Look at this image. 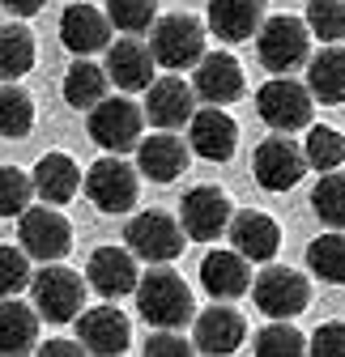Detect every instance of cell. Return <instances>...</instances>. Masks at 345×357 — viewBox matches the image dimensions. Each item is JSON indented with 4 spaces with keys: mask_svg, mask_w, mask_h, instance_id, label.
Wrapping results in <instances>:
<instances>
[{
    "mask_svg": "<svg viewBox=\"0 0 345 357\" xmlns=\"http://www.w3.org/2000/svg\"><path fill=\"white\" fill-rule=\"evenodd\" d=\"M251 349L260 353V357H298V353L307 349V336L298 332L294 324H286V319H273L269 328H260V332H256Z\"/></svg>",
    "mask_w": 345,
    "mask_h": 357,
    "instance_id": "34",
    "label": "cell"
},
{
    "mask_svg": "<svg viewBox=\"0 0 345 357\" xmlns=\"http://www.w3.org/2000/svg\"><path fill=\"white\" fill-rule=\"evenodd\" d=\"M230 217H235L230 196H226L222 188H213V183L192 188V192L184 196V204H179V221H184L188 238H196V243H213L218 234H226Z\"/></svg>",
    "mask_w": 345,
    "mask_h": 357,
    "instance_id": "12",
    "label": "cell"
},
{
    "mask_svg": "<svg viewBox=\"0 0 345 357\" xmlns=\"http://www.w3.org/2000/svg\"><path fill=\"white\" fill-rule=\"evenodd\" d=\"M30 281L34 273L26 247H0V298H17L22 289H30Z\"/></svg>",
    "mask_w": 345,
    "mask_h": 357,
    "instance_id": "38",
    "label": "cell"
},
{
    "mask_svg": "<svg viewBox=\"0 0 345 357\" xmlns=\"http://www.w3.org/2000/svg\"><path fill=\"white\" fill-rule=\"evenodd\" d=\"M107 17L124 34H145L158 22V0H107Z\"/></svg>",
    "mask_w": 345,
    "mask_h": 357,
    "instance_id": "35",
    "label": "cell"
},
{
    "mask_svg": "<svg viewBox=\"0 0 345 357\" xmlns=\"http://www.w3.org/2000/svg\"><path fill=\"white\" fill-rule=\"evenodd\" d=\"M81 340H43L38 344V353H47V357H56V353H73V357H81Z\"/></svg>",
    "mask_w": 345,
    "mask_h": 357,
    "instance_id": "42",
    "label": "cell"
},
{
    "mask_svg": "<svg viewBox=\"0 0 345 357\" xmlns=\"http://www.w3.org/2000/svg\"><path fill=\"white\" fill-rule=\"evenodd\" d=\"M85 281H90V289L103 294L107 302L137 294V281H141L137 255L128 251V247H98L90 255V264H85Z\"/></svg>",
    "mask_w": 345,
    "mask_h": 357,
    "instance_id": "15",
    "label": "cell"
},
{
    "mask_svg": "<svg viewBox=\"0 0 345 357\" xmlns=\"http://www.w3.org/2000/svg\"><path fill=\"white\" fill-rule=\"evenodd\" d=\"M311 208L328 230H345V174L341 170H324V178L311 192Z\"/></svg>",
    "mask_w": 345,
    "mask_h": 357,
    "instance_id": "32",
    "label": "cell"
},
{
    "mask_svg": "<svg viewBox=\"0 0 345 357\" xmlns=\"http://www.w3.org/2000/svg\"><path fill=\"white\" fill-rule=\"evenodd\" d=\"M34 200V178L17 166H0V217H22Z\"/></svg>",
    "mask_w": 345,
    "mask_h": 357,
    "instance_id": "36",
    "label": "cell"
},
{
    "mask_svg": "<svg viewBox=\"0 0 345 357\" xmlns=\"http://www.w3.org/2000/svg\"><path fill=\"white\" fill-rule=\"evenodd\" d=\"M192 162V145H184L175 132H154L137 145V170L149 178V183H175V178L188 170Z\"/></svg>",
    "mask_w": 345,
    "mask_h": 357,
    "instance_id": "20",
    "label": "cell"
},
{
    "mask_svg": "<svg viewBox=\"0 0 345 357\" xmlns=\"http://www.w3.org/2000/svg\"><path fill=\"white\" fill-rule=\"evenodd\" d=\"M307 89H311V98L324 102V107L345 102V47L328 43L324 52H316L307 60Z\"/></svg>",
    "mask_w": 345,
    "mask_h": 357,
    "instance_id": "27",
    "label": "cell"
},
{
    "mask_svg": "<svg viewBox=\"0 0 345 357\" xmlns=\"http://www.w3.org/2000/svg\"><path fill=\"white\" fill-rule=\"evenodd\" d=\"M256 52H260V64L273 77H286L311 60V30L303 17H290V13L265 17V26L256 30Z\"/></svg>",
    "mask_w": 345,
    "mask_h": 357,
    "instance_id": "2",
    "label": "cell"
},
{
    "mask_svg": "<svg viewBox=\"0 0 345 357\" xmlns=\"http://www.w3.org/2000/svg\"><path fill=\"white\" fill-rule=\"evenodd\" d=\"M81 188H85V196H90V204L98 213H128L141 196V170L128 166L119 153H111V158H103L85 170Z\"/></svg>",
    "mask_w": 345,
    "mask_h": 357,
    "instance_id": "6",
    "label": "cell"
},
{
    "mask_svg": "<svg viewBox=\"0 0 345 357\" xmlns=\"http://www.w3.org/2000/svg\"><path fill=\"white\" fill-rule=\"evenodd\" d=\"M85 128H90V141L107 153H128L141 145V128H145V111L133 102V98H103L90 119H85Z\"/></svg>",
    "mask_w": 345,
    "mask_h": 357,
    "instance_id": "10",
    "label": "cell"
},
{
    "mask_svg": "<svg viewBox=\"0 0 345 357\" xmlns=\"http://www.w3.org/2000/svg\"><path fill=\"white\" fill-rule=\"evenodd\" d=\"M307 268L328 285H345V234L328 230V234L311 238L307 243Z\"/></svg>",
    "mask_w": 345,
    "mask_h": 357,
    "instance_id": "30",
    "label": "cell"
},
{
    "mask_svg": "<svg viewBox=\"0 0 345 357\" xmlns=\"http://www.w3.org/2000/svg\"><path fill=\"white\" fill-rule=\"evenodd\" d=\"M38 306L17 302V298H0V353L22 357L38 344Z\"/></svg>",
    "mask_w": 345,
    "mask_h": 357,
    "instance_id": "26",
    "label": "cell"
},
{
    "mask_svg": "<svg viewBox=\"0 0 345 357\" xmlns=\"http://www.w3.org/2000/svg\"><path fill=\"white\" fill-rule=\"evenodd\" d=\"M137 310L154 328H184L196 315V302H192L188 281L175 273V268L158 264L137 281Z\"/></svg>",
    "mask_w": 345,
    "mask_h": 357,
    "instance_id": "1",
    "label": "cell"
},
{
    "mask_svg": "<svg viewBox=\"0 0 345 357\" xmlns=\"http://www.w3.org/2000/svg\"><path fill=\"white\" fill-rule=\"evenodd\" d=\"M107 77L119 85V89H128V94H137V89H149L154 85V68H158V60H154V52H149V43H141L137 34H124L119 43H111L107 47Z\"/></svg>",
    "mask_w": 345,
    "mask_h": 357,
    "instance_id": "18",
    "label": "cell"
},
{
    "mask_svg": "<svg viewBox=\"0 0 345 357\" xmlns=\"http://www.w3.org/2000/svg\"><path fill=\"white\" fill-rule=\"evenodd\" d=\"M77 340L98 357H115V353H124L133 344V332H128L124 310H115L107 302V306H90V310L77 315Z\"/></svg>",
    "mask_w": 345,
    "mask_h": 357,
    "instance_id": "21",
    "label": "cell"
},
{
    "mask_svg": "<svg viewBox=\"0 0 345 357\" xmlns=\"http://www.w3.org/2000/svg\"><path fill=\"white\" fill-rule=\"evenodd\" d=\"M107 68L103 64H90L85 56H77V64H68L64 73V102L73 111H94L103 98H107Z\"/></svg>",
    "mask_w": 345,
    "mask_h": 357,
    "instance_id": "28",
    "label": "cell"
},
{
    "mask_svg": "<svg viewBox=\"0 0 345 357\" xmlns=\"http://www.w3.org/2000/svg\"><path fill=\"white\" fill-rule=\"evenodd\" d=\"M60 43L73 56H90L111 47V17L85 0H68V9L60 13Z\"/></svg>",
    "mask_w": 345,
    "mask_h": 357,
    "instance_id": "16",
    "label": "cell"
},
{
    "mask_svg": "<svg viewBox=\"0 0 345 357\" xmlns=\"http://www.w3.org/2000/svg\"><path fill=\"white\" fill-rule=\"evenodd\" d=\"M30 128H34V102L22 85L5 81L0 85V137H9V141H22L30 137Z\"/></svg>",
    "mask_w": 345,
    "mask_h": 357,
    "instance_id": "31",
    "label": "cell"
},
{
    "mask_svg": "<svg viewBox=\"0 0 345 357\" xmlns=\"http://www.w3.org/2000/svg\"><path fill=\"white\" fill-rule=\"evenodd\" d=\"M0 5H5L13 17H34V13H43L47 0H0Z\"/></svg>",
    "mask_w": 345,
    "mask_h": 357,
    "instance_id": "41",
    "label": "cell"
},
{
    "mask_svg": "<svg viewBox=\"0 0 345 357\" xmlns=\"http://www.w3.org/2000/svg\"><path fill=\"white\" fill-rule=\"evenodd\" d=\"M188 340L179 336V328H158L149 340H145V353L149 357H188Z\"/></svg>",
    "mask_w": 345,
    "mask_h": 357,
    "instance_id": "39",
    "label": "cell"
},
{
    "mask_svg": "<svg viewBox=\"0 0 345 357\" xmlns=\"http://www.w3.org/2000/svg\"><path fill=\"white\" fill-rule=\"evenodd\" d=\"M124 243H128V251H133L137 259H145V264H170V259L184 255L188 230H184V221H175L170 213L145 208V213H137L133 221H128Z\"/></svg>",
    "mask_w": 345,
    "mask_h": 357,
    "instance_id": "5",
    "label": "cell"
},
{
    "mask_svg": "<svg viewBox=\"0 0 345 357\" xmlns=\"http://www.w3.org/2000/svg\"><path fill=\"white\" fill-rule=\"evenodd\" d=\"M226 234H230L235 251L247 255L251 264H269V259L281 251V226H277L269 213H260V208H243V213H235L230 226H226Z\"/></svg>",
    "mask_w": 345,
    "mask_h": 357,
    "instance_id": "19",
    "label": "cell"
},
{
    "mask_svg": "<svg viewBox=\"0 0 345 357\" xmlns=\"http://www.w3.org/2000/svg\"><path fill=\"white\" fill-rule=\"evenodd\" d=\"M265 26V0H209V30L222 43H247Z\"/></svg>",
    "mask_w": 345,
    "mask_h": 357,
    "instance_id": "24",
    "label": "cell"
},
{
    "mask_svg": "<svg viewBox=\"0 0 345 357\" xmlns=\"http://www.w3.org/2000/svg\"><path fill=\"white\" fill-rule=\"evenodd\" d=\"M192 89H196V98H205V102H213V107H230V102L243 98L247 81H243V68H239L235 56L209 52V56H200V64H196Z\"/></svg>",
    "mask_w": 345,
    "mask_h": 357,
    "instance_id": "17",
    "label": "cell"
},
{
    "mask_svg": "<svg viewBox=\"0 0 345 357\" xmlns=\"http://www.w3.org/2000/svg\"><path fill=\"white\" fill-rule=\"evenodd\" d=\"M307 30L324 43L345 38V0H307Z\"/></svg>",
    "mask_w": 345,
    "mask_h": 357,
    "instance_id": "37",
    "label": "cell"
},
{
    "mask_svg": "<svg viewBox=\"0 0 345 357\" xmlns=\"http://www.w3.org/2000/svg\"><path fill=\"white\" fill-rule=\"evenodd\" d=\"M188 145L192 153H200L205 162H230L235 149H239V123L222 111L205 102L192 119H188Z\"/></svg>",
    "mask_w": 345,
    "mask_h": 357,
    "instance_id": "14",
    "label": "cell"
},
{
    "mask_svg": "<svg viewBox=\"0 0 345 357\" xmlns=\"http://www.w3.org/2000/svg\"><path fill=\"white\" fill-rule=\"evenodd\" d=\"M247 336V324L235 306H222L213 302L209 310H200L196 315V332H192V344L200 353H235Z\"/></svg>",
    "mask_w": 345,
    "mask_h": 357,
    "instance_id": "23",
    "label": "cell"
},
{
    "mask_svg": "<svg viewBox=\"0 0 345 357\" xmlns=\"http://www.w3.org/2000/svg\"><path fill=\"white\" fill-rule=\"evenodd\" d=\"M17 243L26 247L30 259L52 264V259H64L68 255L73 226H68V217L60 213V204H30L17 217Z\"/></svg>",
    "mask_w": 345,
    "mask_h": 357,
    "instance_id": "8",
    "label": "cell"
},
{
    "mask_svg": "<svg viewBox=\"0 0 345 357\" xmlns=\"http://www.w3.org/2000/svg\"><path fill=\"white\" fill-rule=\"evenodd\" d=\"M85 285H90L85 277H77L73 268H64L60 259H52V264H43L38 273H34L30 298H34L38 315L47 319V324H73L85 310V294H90Z\"/></svg>",
    "mask_w": 345,
    "mask_h": 357,
    "instance_id": "3",
    "label": "cell"
},
{
    "mask_svg": "<svg viewBox=\"0 0 345 357\" xmlns=\"http://www.w3.org/2000/svg\"><path fill=\"white\" fill-rule=\"evenodd\" d=\"M30 178H34V196H43V204H68L81 188V170L68 153H43Z\"/></svg>",
    "mask_w": 345,
    "mask_h": 357,
    "instance_id": "25",
    "label": "cell"
},
{
    "mask_svg": "<svg viewBox=\"0 0 345 357\" xmlns=\"http://www.w3.org/2000/svg\"><path fill=\"white\" fill-rule=\"evenodd\" d=\"M30 68H34V34L22 22L0 26V77L22 81Z\"/></svg>",
    "mask_w": 345,
    "mask_h": 357,
    "instance_id": "29",
    "label": "cell"
},
{
    "mask_svg": "<svg viewBox=\"0 0 345 357\" xmlns=\"http://www.w3.org/2000/svg\"><path fill=\"white\" fill-rule=\"evenodd\" d=\"M303 153H307V166H316V170H337V166L345 162V137H341L337 128H328V123H316V128H307Z\"/></svg>",
    "mask_w": 345,
    "mask_h": 357,
    "instance_id": "33",
    "label": "cell"
},
{
    "mask_svg": "<svg viewBox=\"0 0 345 357\" xmlns=\"http://www.w3.org/2000/svg\"><path fill=\"white\" fill-rule=\"evenodd\" d=\"M251 302L260 306V315L269 319H294L303 315L311 302V281L286 264H269L260 277L251 281Z\"/></svg>",
    "mask_w": 345,
    "mask_h": 357,
    "instance_id": "7",
    "label": "cell"
},
{
    "mask_svg": "<svg viewBox=\"0 0 345 357\" xmlns=\"http://www.w3.org/2000/svg\"><path fill=\"white\" fill-rule=\"evenodd\" d=\"M196 115V89L192 81H184L179 73L170 77H154V85L145 89V119L162 132H175Z\"/></svg>",
    "mask_w": 345,
    "mask_h": 357,
    "instance_id": "13",
    "label": "cell"
},
{
    "mask_svg": "<svg viewBox=\"0 0 345 357\" xmlns=\"http://www.w3.org/2000/svg\"><path fill=\"white\" fill-rule=\"evenodd\" d=\"M311 89L303 81H294L290 73L286 77H273L260 85V94H256V111H260V119L273 128V132H298L311 123Z\"/></svg>",
    "mask_w": 345,
    "mask_h": 357,
    "instance_id": "9",
    "label": "cell"
},
{
    "mask_svg": "<svg viewBox=\"0 0 345 357\" xmlns=\"http://www.w3.org/2000/svg\"><path fill=\"white\" fill-rule=\"evenodd\" d=\"M307 349H316L320 357H345V324H324L316 328V336L307 340Z\"/></svg>",
    "mask_w": 345,
    "mask_h": 357,
    "instance_id": "40",
    "label": "cell"
},
{
    "mask_svg": "<svg viewBox=\"0 0 345 357\" xmlns=\"http://www.w3.org/2000/svg\"><path fill=\"white\" fill-rule=\"evenodd\" d=\"M251 174L265 192H290L298 178L307 174V153H303V145H294L286 132H277V137L256 145Z\"/></svg>",
    "mask_w": 345,
    "mask_h": 357,
    "instance_id": "11",
    "label": "cell"
},
{
    "mask_svg": "<svg viewBox=\"0 0 345 357\" xmlns=\"http://www.w3.org/2000/svg\"><path fill=\"white\" fill-rule=\"evenodd\" d=\"M149 52H154L158 68H166V73L196 68L205 56V26L192 13H166L149 30Z\"/></svg>",
    "mask_w": 345,
    "mask_h": 357,
    "instance_id": "4",
    "label": "cell"
},
{
    "mask_svg": "<svg viewBox=\"0 0 345 357\" xmlns=\"http://www.w3.org/2000/svg\"><path fill=\"white\" fill-rule=\"evenodd\" d=\"M247 255H239L235 247L230 251H209L200 259V285L209 289V298L218 302H230V298H243L251 289V273H247Z\"/></svg>",
    "mask_w": 345,
    "mask_h": 357,
    "instance_id": "22",
    "label": "cell"
}]
</instances>
